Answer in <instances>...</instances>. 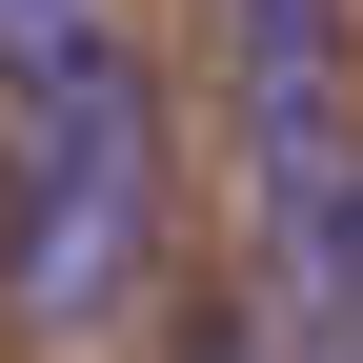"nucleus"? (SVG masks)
I'll use <instances>...</instances> for the list:
<instances>
[{
    "mask_svg": "<svg viewBox=\"0 0 363 363\" xmlns=\"http://www.w3.org/2000/svg\"><path fill=\"white\" fill-rule=\"evenodd\" d=\"M162 202H182V162H162L142 40L81 61V81H40L21 142H0V303H21L40 343H101L121 303L162 283Z\"/></svg>",
    "mask_w": 363,
    "mask_h": 363,
    "instance_id": "f257e3e1",
    "label": "nucleus"
},
{
    "mask_svg": "<svg viewBox=\"0 0 363 363\" xmlns=\"http://www.w3.org/2000/svg\"><path fill=\"white\" fill-rule=\"evenodd\" d=\"M222 101H242V162H262V222L283 262L343 222L363 182V121H343V0H222Z\"/></svg>",
    "mask_w": 363,
    "mask_h": 363,
    "instance_id": "f03ea898",
    "label": "nucleus"
},
{
    "mask_svg": "<svg viewBox=\"0 0 363 363\" xmlns=\"http://www.w3.org/2000/svg\"><path fill=\"white\" fill-rule=\"evenodd\" d=\"M81 61H121V0H0V101H40Z\"/></svg>",
    "mask_w": 363,
    "mask_h": 363,
    "instance_id": "7ed1b4c3",
    "label": "nucleus"
}]
</instances>
